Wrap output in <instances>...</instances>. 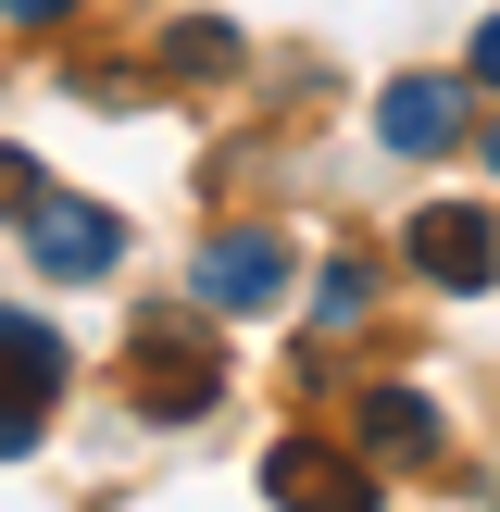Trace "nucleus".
<instances>
[{"label":"nucleus","mask_w":500,"mask_h":512,"mask_svg":"<svg viewBox=\"0 0 500 512\" xmlns=\"http://www.w3.org/2000/svg\"><path fill=\"white\" fill-rule=\"evenodd\" d=\"M125 388H138L150 425H200V413L225 400V350H213V325H200V313H150L138 350H125Z\"/></svg>","instance_id":"f257e3e1"},{"label":"nucleus","mask_w":500,"mask_h":512,"mask_svg":"<svg viewBox=\"0 0 500 512\" xmlns=\"http://www.w3.org/2000/svg\"><path fill=\"white\" fill-rule=\"evenodd\" d=\"M263 500L275 512H375V463L338 438H275L263 450Z\"/></svg>","instance_id":"f03ea898"},{"label":"nucleus","mask_w":500,"mask_h":512,"mask_svg":"<svg viewBox=\"0 0 500 512\" xmlns=\"http://www.w3.org/2000/svg\"><path fill=\"white\" fill-rule=\"evenodd\" d=\"M25 238H38V275H63V288H88V275L125 263V213H100V200H38Z\"/></svg>","instance_id":"7ed1b4c3"},{"label":"nucleus","mask_w":500,"mask_h":512,"mask_svg":"<svg viewBox=\"0 0 500 512\" xmlns=\"http://www.w3.org/2000/svg\"><path fill=\"white\" fill-rule=\"evenodd\" d=\"M275 288H288V238H263V225L200 250V313H263Z\"/></svg>","instance_id":"20e7f679"},{"label":"nucleus","mask_w":500,"mask_h":512,"mask_svg":"<svg viewBox=\"0 0 500 512\" xmlns=\"http://www.w3.org/2000/svg\"><path fill=\"white\" fill-rule=\"evenodd\" d=\"M413 263L438 275V288H488V275H500V238H488V213L438 200V213H413Z\"/></svg>","instance_id":"39448f33"},{"label":"nucleus","mask_w":500,"mask_h":512,"mask_svg":"<svg viewBox=\"0 0 500 512\" xmlns=\"http://www.w3.org/2000/svg\"><path fill=\"white\" fill-rule=\"evenodd\" d=\"M450 125H463V100H450V75H388V100H375V138H388L400 163H425V150H450Z\"/></svg>","instance_id":"423d86ee"},{"label":"nucleus","mask_w":500,"mask_h":512,"mask_svg":"<svg viewBox=\"0 0 500 512\" xmlns=\"http://www.w3.org/2000/svg\"><path fill=\"white\" fill-rule=\"evenodd\" d=\"M363 450L375 463H425V450H438V400L425 388H375L363 400Z\"/></svg>","instance_id":"0eeeda50"},{"label":"nucleus","mask_w":500,"mask_h":512,"mask_svg":"<svg viewBox=\"0 0 500 512\" xmlns=\"http://www.w3.org/2000/svg\"><path fill=\"white\" fill-rule=\"evenodd\" d=\"M0 388H25V400H63V338H50L38 313H0Z\"/></svg>","instance_id":"6e6552de"},{"label":"nucleus","mask_w":500,"mask_h":512,"mask_svg":"<svg viewBox=\"0 0 500 512\" xmlns=\"http://www.w3.org/2000/svg\"><path fill=\"white\" fill-rule=\"evenodd\" d=\"M313 300H325V325H363V300H375V263H363V250H338V263L313 275Z\"/></svg>","instance_id":"1a4fd4ad"},{"label":"nucleus","mask_w":500,"mask_h":512,"mask_svg":"<svg viewBox=\"0 0 500 512\" xmlns=\"http://www.w3.org/2000/svg\"><path fill=\"white\" fill-rule=\"evenodd\" d=\"M163 63H175V75H225V63H238V25H175Z\"/></svg>","instance_id":"9d476101"},{"label":"nucleus","mask_w":500,"mask_h":512,"mask_svg":"<svg viewBox=\"0 0 500 512\" xmlns=\"http://www.w3.org/2000/svg\"><path fill=\"white\" fill-rule=\"evenodd\" d=\"M38 200H50V175L25 163V150H0V225H13V213H38Z\"/></svg>","instance_id":"9b49d317"},{"label":"nucleus","mask_w":500,"mask_h":512,"mask_svg":"<svg viewBox=\"0 0 500 512\" xmlns=\"http://www.w3.org/2000/svg\"><path fill=\"white\" fill-rule=\"evenodd\" d=\"M38 413H50V400H25V388H0V463H25V450H38Z\"/></svg>","instance_id":"f8f14e48"},{"label":"nucleus","mask_w":500,"mask_h":512,"mask_svg":"<svg viewBox=\"0 0 500 512\" xmlns=\"http://www.w3.org/2000/svg\"><path fill=\"white\" fill-rule=\"evenodd\" d=\"M475 88H500V13L475 25Z\"/></svg>","instance_id":"ddd939ff"},{"label":"nucleus","mask_w":500,"mask_h":512,"mask_svg":"<svg viewBox=\"0 0 500 512\" xmlns=\"http://www.w3.org/2000/svg\"><path fill=\"white\" fill-rule=\"evenodd\" d=\"M0 13H13V25H50V13H75V0H0Z\"/></svg>","instance_id":"4468645a"},{"label":"nucleus","mask_w":500,"mask_h":512,"mask_svg":"<svg viewBox=\"0 0 500 512\" xmlns=\"http://www.w3.org/2000/svg\"><path fill=\"white\" fill-rule=\"evenodd\" d=\"M488 175H500V125H488Z\"/></svg>","instance_id":"2eb2a0df"}]
</instances>
